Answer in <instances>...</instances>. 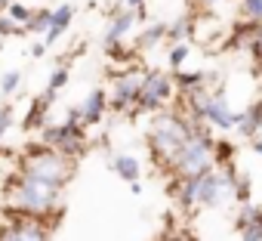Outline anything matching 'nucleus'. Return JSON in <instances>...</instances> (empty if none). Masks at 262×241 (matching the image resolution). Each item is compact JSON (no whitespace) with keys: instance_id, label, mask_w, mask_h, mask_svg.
I'll return each mask as SVG.
<instances>
[{"instance_id":"obj_1","label":"nucleus","mask_w":262,"mask_h":241,"mask_svg":"<svg viewBox=\"0 0 262 241\" xmlns=\"http://www.w3.org/2000/svg\"><path fill=\"white\" fill-rule=\"evenodd\" d=\"M4 195H7V207L4 216H34V219H56L59 216V195L62 189L37 179L34 173L25 170H13L4 183Z\"/></svg>"},{"instance_id":"obj_2","label":"nucleus","mask_w":262,"mask_h":241,"mask_svg":"<svg viewBox=\"0 0 262 241\" xmlns=\"http://www.w3.org/2000/svg\"><path fill=\"white\" fill-rule=\"evenodd\" d=\"M191 133H194V120L185 111H179V108L158 111L155 120L148 124V133H145L155 164H167L170 167L173 158L179 155V149L191 139Z\"/></svg>"},{"instance_id":"obj_3","label":"nucleus","mask_w":262,"mask_h":241,"mask_svg":"<svg viewBox=\"0 0 262 241\" xmlns=\"http://www.w3.org/2000/svg\"><path fill=\"white\" fill-rule=\"evenodd\" d=\"M16 167L25 170V173H34L37 179H43V183H50L56 189H65L77 173V161L65 158L62 152H56V149H50L43 143H28L19 152Z\"/></svg>"},{"instance_id":"obj_4","label":"nucleus","mask_w":262,"mask_h":241,"mask_svg":"<svg viewBox=\"0 0 262 241\" xmlns=\"http://www.w3.org/2000/svg\"><path fill=\"white\" fill-rule=\"evenodd\" d=\"M213 146H216V136L210 133V124H194L191 139L179 149V155H176L173 164H170L173 176L191 179V176L210 173V170L216 167V164H213Z\"/></svg>"},{"instance_id":"obj_5","label":"nucleus","mask_w":262,"mask_h":241,"mask_svg":"<svg viewBox=\"0 0 262 241\" xmlns=\"http://www.w3.org/2000/svg\"><path fill=\"white\" fill-rule=\"evenodd\" d=\"M173 93H176V81L167 71H161V68H148L145 71V84H142V96H139L133 114H139V111H155V114L164 111L170 105Z\"/></svg>"},{"instance_id":"obj_6","label":"nucleus","mask_w":262,"mask_h":241,"mask_svg":"<svg viewBox=\"0 0 262 241\" xmlns=\"http://www.w3.org/2000/svg\"><path fill=\"white\" fill-rule=\"evenodd\" d=\"M142 84H145V71H136V68H126L120 74H114L111 81V102H108V111H117V114H133L139 96H142Z\"/></svg>"},{"instance_id":"obj_7","label":"nucleus","mask_w":262,"mask_h":241,"mask_svg":"<svg viewBox=\"0 0 262 241\" xmlns=\"http://www.w3.org/2000/svg\"><path fill=\"white\" fill-rule=\"evenodd\" d=\"M53 223L34 219V216H7L0 223V241H50Z\"/></svg>"},{"instance_id":"obj_8","label":"nucleus","mask_w":262,"mask_h":241,"mask_svg":"<svg viewBox=\"0 0 262 241\" xmlns=\"http://www.w3.org/2000/svg\"><path fill=\"white\" fill-rule=\"evenodd\" d=\"M136 22H139V19H136V13H133V10H126L123 4H120V7H114V10H111V16H108V28H105L102 44H105V47L123 44V37L133 31V25H136Z\"/></svg>"},{"instance_id":"obj_9","label":"nucleus","mask_w":262,"mask_h":241,"mask_svg":"<svg viewBox=\"0 0 262 241\" xmlns=\"http://www.w3.org/2000/svg\"><path fill=\"white\" fill-rule=\"evenodd\" d=\"M74 139H86V127H77V124H47V127L40 130V139H37V143H43V146L62 152V149H65L68 143H74Z\"/></svg>"},{"instance_id":"obj_10","label":"nucleus","mask_w":262,"mask_h":241,"mask_svg":"<svg viewBox=\"0 0 262 241\" xmlns=\"http://www.w3.org/2000/svg\"><path fill=\"white\" fill-rule=\"evenodd\" d=\"M108 93L102 90V87H96V90H90L86 93V99L80 102V114H83V127H96V124H102V117L108 114Z\"/></svg>"},{"instance_id":"obj_11","label":"nucleus","mask_w":262,"mask_h":241,"mask_svg":"<svg viewBox=\"0 0 262 241\" xmlns=\"http://www.w3.org/2000/svg\"><path fill=\"white\" fill-rule=\"evenodd\" d=\"M53 102H56V96L43 90V96H37V99L28 105V114H25V120H22V127H25L28 133H31V130H43V127H47V114L53 111Z\"/></svg>"},{"instance_id":"obj_12","label":"nucleus","mask_w":262,"mask_h":241,"mask_svg":"<svg viewBox=\"0 0 262 241\" xmlns=\"http://www.w3.org/2000/svg\"><path fill=\"white\" fill-rule=\"evenodd\" d=\"M259 130H262V99L253 102V105H247L241 111V120H237V133L244 139H250V143L259 136Z\"/></svg>"},{"instance_id":"obj_13","label":"nucleus","mask_w":262,"mask_h":241,"mask_svg":"<svg viewBox=\"0 0 262 241\" xmlns=\"http://www.w3.org/2000/svg\"><path fill=\"white\" fill-rule=\"evenodd\" d=\"M71 19H74V7H71V4L56 7V10H53V25H50V31L43 34V44H47V47H56V44H59V37L68 31Z\"/></svg>"},{"instance_id":"obj_14","label":"nucleus","mask_w":262,"mask_h":241,"mask_svg":"<svg viewBox=\"0 0 262 241\" xmlns=\"http://www.w3.org/2000/svg\"><path fill=\"white\" fill-rule=\"evenodd\" d=\"M173 81H176V90H179L182 96H191V93L207 90V81H210V77H207L204 71H185V68H182V71H176Z\"/></svg>"},{"instance_id":"obj_15","label":"nucleus","mask_w":262,"mask_h":241,"mask_svg":"<svg viewBox=\"0 0 262 241\" xmlns=\"http://www.w3.org/2000/svg\"><path fill=\"white\" fill-rule=\"evenodd\" d=\"M108 164H111V170H114L123 183H129V186L139 179V161H136V155H114Z\"/></svg>"},{"instance_id":"obj_16","label":"nucleus","mask_w":262,"mask_h":241,"mask_svg":"<svg viewBox=\"0 0 262 241\" xmlns=\"http://www.w3.org/2000/svg\"><path fill=\"white\" fill-rule=\"evenodd\" d=\"M161 41H167V22H155V25L142 28L133 50H151V47H158Z\"/></svg>"},{"instance_id":"obj_17","label":"nucleus","mask_w":262,"mask_h":241,"mask_svg":"<svg viewBox=\"0 0 262 241\" xmlns=\"http://www.w3.org/2000/svg\"><path fill=\"white\" fill-rule=\"evenodd\" d=\"M198 192H201V176H191V179H182V189L176 195V204L182 210H194L198 207Z\"/></svg>"},{"instance_id":"obj_18","label":"nucleus","mask_w":262,"mask_h":241,"mask_svg":"<svg viewBox=\"0 0 262 241\" xmlns=\"http://www.w3.org/2000/svg\"><path fill=\"white\" fill-rule=\"evenodd\" d=\"M259 223H262V207H259V204H241V210H237V216H234L237 232H244V229H250V226H259Z\"/></svg>"},{"instance_id":"obj_19","label":"nucleus","mask_w":262,"mask_h":241,"mask_svg":"<svg viewBox=\"0 0 262 241\" xmlns=\"http://www.w3.org/2000/svg\"><path fill=\"white\" fill-rule=\"evenodd\" d=\"M50 25H53V10H34V16L25 25V31L28 34H40V41H43V34L50 31Z\"/></svg>"},{"instance_id":"obj_20","label":"nucleus","mask_w":262,"mask_h":241,"mask_svg":"<svg viewBox=\"0 0 262 241\" xmlns=\"http://www.w3.org/2000/svg\"><path fill=\"white\" fill-rule=\"evenodd\" d=\"M191 31H194V25H191L188 19H176V22L167 25V41H173V47H176V44H188Z\"/></svg>"},{"instance_id":"obj_21","label":"nucleus","mask_w":262,"mask_h":241,"mask_svg":"<svg viewBox=\"0 0 262 241\" xmlns=\"http://www.w3.org/2000/svg\"><path fill=\"white\" fill-rule=\"evenodd\" d=\"M234 146L228 143V139H216V146H213V164L216 167H228V164H234Z\"/></svg>"},{"instance_id":"obj_22","label":"nucleus","mask_w":262,"mask_h":241,"mask_svg":"<svg viewBox=\"0 0 262 241\" xmlns=\"http://www.w3.org/2000/svg\"><path fill=\"white\" fill-rule=\"evenodd\" d=\"M237 13H241V19L244 22H256V25H262V0H237Z\"/></svg>"},{"instance_id":"obj_23","label":"nucleus","mask_w":262,"mask_h":241,"mask_svg":"<svg viewBox=\"0 0 262 241\" xmlns=\"http://www.w3.org/2000/svg\"><path fill=\"white\" fill-rule=\"evenodd\" d=\"M188 56H191V47H188V44H176V47L170 50L167 62H170V68H173V71H182V68H185V62H188Z\"/></svg>"},{"instance_id":"obj_24","label":"nucleus","mask_w":262,"mask_h":241,"mask_svg":"<svg viewBox=\"0 0 262 241\" xmlns=\"http://www.w3.org/2000/svg\"><path fill=\"white\" fill-rule=\"evenodd\" d=\"M7 16H10V19H13L16 25H22V28H25V25L31 22V16H34V10H31V7H25V4H22V0H16V4H10V10H7Z\"/></svg>"},{"instance_id":"obj_25","label":"nucleus","mask_w":262,"mask_h":241,"mask_svg":"<svg viewBox=\"0 0 262 241\" xmlns=\"http://www.w3.org/2000/svg\"><path fill=\"white\" fill-rule=\"evenodd\" d=\"M250 198H253V179L250 176H237V183H234V201L237 204H253Z\"/></svg>"},{"instance_id":"obj_26","label":"nucleus","mask_w":262,"mask_h":241,"mask_svg":"<svg viewBox=\"0 0 262 241\" xmlns=\"http://www.w3.org/2000/svg\"><path fill=\"white\" fill-rule=\"evenodd\" d=\"M19 84H22V71H7L4 77H0V96H13L16 90H19Z\"/></svg>"},{"instance_id":"obj_27","label":"nucleus","mask_w":262,"mask_h":241,"mask_svg":"<svg viewBox=\"0 0 262 241\" xmlns=\"http://www.w3.org/2000/svg\"><path fill=\"white\" fill-rule=\"evenodd\" d=\"M105 53H108V59H111V62H117V65H126V62H133V56H136V50H126L123 44L105 47Z\"/></svg>"},{"instance_id":"obj_28","label":"nucleus","mask_w":262,"mask_h":241,"mask_svg":"<svg viewBox=\"0 0 262 241\" xmlns=\"http://www.w3.org/2000/svg\"><path fill=\"white\" fill-rule=\"evenodd\" d=\"M65 84H68V68L65 65H59L53 74H50V84H47V93H53V96H59V90H65Z\"/></svg>"},{"instance_id":"obj_29","label":"nucleus","mask_w":262,"mask_h":241,"mask_svg":"<svg viewBox=\"0 0 262 241\" xmlns=\"http://www.w3.org/2000/svg\"><path fill=\"white\" fill-rule=\"evenodd\" d=\"M13 34H16V37H22V34H28V31H25L22 25H16V22L4 13V16H0V41H4V37H13Z\"/></svg>"},{"instance_id":"obj_30","label":"nucleus","mask_w":262,"mask_h":241,"mask_svg":"<svg viewBox=\"0 0 262 241\" xmlns=\"http://www.w3.org/2000/svg\"><path fill=\"white\" fill-rule=\"evenodd\" d=\"M13 120H16V111H13V105H7V102H4V108H0V139L10 133Z\"/></svg>"},{"instance_id":"obj_31","label":"nucleus","mask_w":262,"mask_h":241,"mask_svg":"<svg viewBox=\"0 0 262 241\" xmlns=\"http://www.w3.org/2000/svg\"><path fill=\"white\" fill-rule=\"evenodd\" d=\"M241 241H262V223L259 226H250L241 232Z\"/></svg>"},{"instance_id":"obj_32","label":"nucleus","mask_w":262,"mask_h":241,"mask_svg":"<svg viewBox=\"0 0 262 241\" xmlns=\"http://www.w3.org/2000/svg\"><path fill=\"white\" fill-rule=\"evenodd\" d=\"M47 50H50V47H47L43 41H37V44L31 47V56H34V59H43V56H47Z\"/></svg>"},{"instance_id":"obj_33","label":"nucleus","mask_w":262,"mask_h":241,"mask_svg":"<svg viewBox=\"0 0 262 241\" xmlns=\"http://www.w3.org/2000/svg\"><path fill=\"white\" fill-rule=\"evenodd\" d=\"M120 4L126 7V10H139V7H145L148 0H120Z\"/></svg>"},{"instance_id":"obj_34","label":"nucleus","mask_w":262,"mask_h":241,"mask_svg":"<svg viewBox=\"0 0 262 241\" xmlns=\"http://www.w3.org/2000/svg\"><path fill=\"white\" fill-rule=\"evenodd\" d=\"M253 152H256V155H262V133L253 139Z\"/></svg>"},{"instance_id":"obj_35","label":"nucleus","mask_w":262,"mask_h":241,"mask_svg":"<svg viewBox=\"0 0 262 241\" xmlns=\"http://www.w3.org/2000/svg\"><path fill=\"white\" fill-rule=\"evenodd\" d=\"M167 241H198V238H191V235H173V238H167Z\"/></svg>"},{"instance_id":"obj_36","label":"nucleus","mask_w":262,"mask_h":241,"mask_svg":"<svg viewBox=\"0 0 262 241\" xmlns=\"http://www.w3.org/2000/svg\"><path fill=\"white\" fill-rule=\"evenodd\" d=\"M10 4H16V0H0V16H4V13L10 10Z\"/></svg>"},{"instance_id":"obj_37","label":"nucleus","mask_w":262,"mask_h":241,"mask_svg":"<svg viewBox=\"0 0 262 241\" xmlns=\"http://www.w3.org/2000/svg\"><path fill=\"white\" fill-rule=\"evenodd\" d=\"M7 155H13V149H0V158H7Z\"/></svg>"},{"instance_id":"obj_38","label":"nucleus","mask_w":262,"mask_h":241,"mask_svg":"<svg viewBox=\"0 0 262 241\" xmlns=\"http://www.w3.org/2000/svg\"><path fill=\"white\" fill-rule=\"evenodd\" d=\"M198 4H213V0H198Z\"/></svg>"},{"instance_id":"obj_39","label":"nucleus","mask_w":262,"mask_h":241,"mask_svg":"<svg viewBox=\"0 0 262 241\" xmlns=\"http://www.w3.org/2000/svg\"><path fill=\"white\" fill-rule=\"evenodd\" d=\"M0 108H4V96H0Z\"/></svg>"},{"instance_id":"obj_40","label":"nucleus","mask_w":262,"mask_h":241,"mask_svg":"<svg viewBox=\"0 0 262 241\" xmlns=\"http://www.w3.org/2000/svg\"><path fill=\"white\" fill-rule=\"evenodd\" d=\"M0 50H4V41H0Z\"/></svg>"}]
</instances>
